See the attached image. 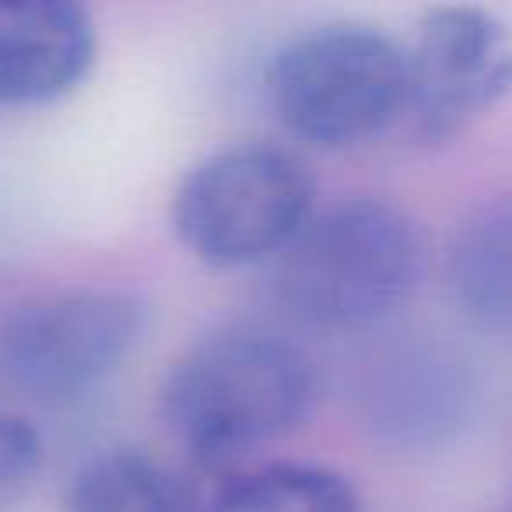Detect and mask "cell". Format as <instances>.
Wrapping results in <instances>:
<instances>
[{
    "mask_svg": "<svg viewBox=\"0 0 512 512\" xmlns=\"http://www.w3.org/2000/svg\"><path fill=\"white\" fill-rule=\"evenodd\" d=\"M274 299L320 334H365L411 302L425 274V239L404 207L351 197L313 211L274 260Z\"/></svg>",
    "mask_w": 512,
    "mask_h": 512,
    "instance_id": "1",
    "label": "cell"
},
{
    "mask_svg": "<svg viewBox=\"0 0 512 512\" xmlns=\"http://www.w3.org/2000/svg\"><path fill=\"white\" fill-rule=\"evenodd\" d=\"M320 376L295 341L228 330L190 348L162 383V418L204 467L285 439L309 418Z\"/></svg>",
    "mask_w": 512,
    "mask_h": 512,
    "instance_id": "2",
    "label": "cell"
},
{
    "mask_svg": "<svg viewBox=\"0 0 512 512\" xmlns=\"http://www.w3.org/2000/svg\"><path fill=\"white\" fill-rule=\"evenodd\" d=\"M267 99L302 144L355 148L407 113V50L372 25H320L271 57Z\"/></svg>",
    "mask_w": 512,
    "mask_h": 512,
    "instance_id": "3",
    "label": "cell"
},
{
    "mask_svg": "<svg viewBox=\"0 0 512 512\" xmlns=\"http://www.w3.org/2000/svg\"><path fill=\"white\" fill-rule=\"evenodd\" d=\"M313 179L295 155L271 144H235L197 162L172 197L179 246L214 267L274 264L313 218Z\"/></svg>",
    "mask_w": 512,
    "mask_h": 512,
    "instance_id": "4",
    "label": "cell"
},
{
    "mask_svg": "<svg viewBox=\"0 0 512 512\" xmlns=\"http://www.w3.org/2000/svg\"><path fill=\"white\" fill-rule=\"evenodd\" d=\"M148 306L127 288H71L29 299L0 323V372L39 404H74L134 355Z\"/></svg>",
    "mask_w": 512,
    "mask_h": 512,
    "instance_id": "5",
    "label": "cell"
},
{
    "mask_svg": "<svg viewBox=\"0 0 512 512\" xmlns=\"http://www.w3.org/2000/svg\"><path fill=\"white\" fill-rule=\"evenodd\" d=\"M512 95V32L477 4H435L407 46V113L425 141H453Z\"/></svg>",
    "mask_w": 512,
    "mask_h": 512,
    "instance_id": "6",
    "label": "cell"
},
{
    "mask_svg": "<svg viewBox=\"0 0 512 512\" xmlns=\"http://www.w3.org/2000/svg\"><path fill=\"white\" fill-rule=\"evenodd\" d=\"M99 32L85 0H0V106L32 109L88 81Z\"/></svg>",
    "mask_w": 512,
    "mask_h": 512,
    "instance_id": "7",
    "label": "cell"
},
{
    "mask_svg": "<svg viewBox=\"0 0 512 512\" xmlns=\"http://www.w3.org/2000/svg\"><path fill=\"white\" fill-rule=\"evenodd\" d=\"M453 306L477 334L512 341V193L477 204L446 249Z\"/></svg>",
    "mask_w": 512,
    "mask_h": 512,
    "instance_id": "8",
    "label": "cell"
},
{
    "mask_svg": "<svg viewBox=\"0 0 512 512\" xmlns=\"http://www.w3.org/2000/svg\"><path fill=\"white\" fill-rule=\"evenodd\" d=\"M67 512H193L186 488L144 449L106 446L78 463Z\"/></svg>",
    "mask_w": 512,
    "mask_h": 512,
    "instance_id": "9",
    "label": "cell"
},
{
    "mask_svg": "<svg viewBox=\"0 0 512 512\" xmlns=\"http://www.w3.org/2000/svg\"><path fill=\"white\" fill-rule=\"evenodd\" d=\"M200 512H362V498L341 470L267 463L232 477Z\"/></svg>",
    "mask_w": 512,
    "mask_h": 512,
    "instance_id": "10",
    "label": "cell"
},
{
    "mask_svg": "<svg viewBox=\"0 0 512 512\" xmlns=\"http://www.w3.org/2000/svg\"><path fill=\"white\" fill-rule=\"evenodd\" d=\"M46 460L43 435L22 414L0 411V512H8L32 491Z\"/></svg>",
    "mask_w": 512,
    "mask_h": 512,
    "instance_id": "11",
    "label": "cell"
}]
</instances>
